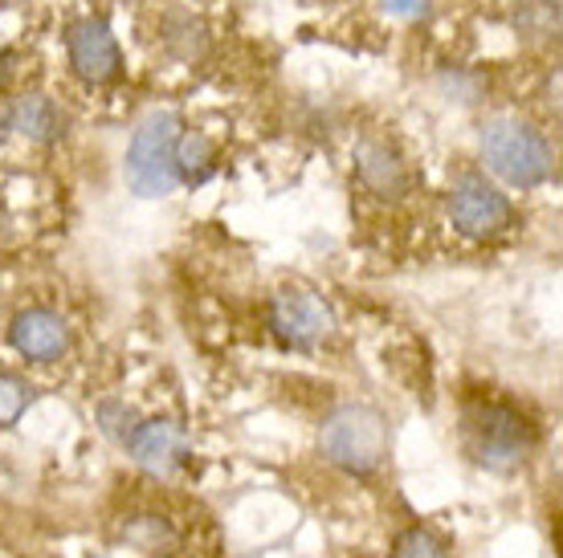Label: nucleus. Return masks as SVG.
Returning a JSON list of instances; mask_svg holds the SVG:
<instances>
[{
  "label": "nucleus",
  "instance_id": "obj_1",
  "mask_svg": "<svg viewBox=\"0 0 563 558\" xmlns=\"http://www.w3.org/2000/svg\"><path fill=\"white\" fill-rule=\"evenodd\" d=\"M457 440H462V453L478 469H486L494 477H515L522 465L536 457L539 433L515 404L490 400V395H474V400L462 404Z\"/></svg>",
  "mask_w": 563,
  "mask_h": 558
},
{
  "label": "nucleus",
  "instance_id": "obj_2",
  "mask_svg": "<svg viewBox=\"0 0 563 558\" xmlns=\"http://www.w3.org/2000/svg\"><path fill=\"white\" fill-rule=\"evenodd\" d=\"M393 424L372 404H339L319 424V453L352 477H372L388 461Z\"/></svg>",
  "mask_w": 563,
  "mask_h": 558
},
{
  "label": "nucleus",
  "instance_id": "obj_3",
  "mask_svg": "<svg viewBox=\"0 0 563 558\" xmlns=\"http://www.w3.org/2000/svg\"><path fill=\"white\" fill-rule=\"evenodd\" d=\"M478 152L494 180H503L507 188H522V192L548 183L551 168H555L551 143L531 123L510 119V114L507 119H490L482 126Z\"/></svg>",
  "mask_w": 563,
  "mask_h": 558
},
{
  "label": "nucleus",
  "instance_id": "obj_4",
  "mask_svg": "<svg viewBox=\"0 0 563 558\" xmlns=\"http://www.w3.org/2000/svg\"><path fill=\"white\" fill-rule=\"evenodd\" d=\"M180 119L172 111L147 114L128 143L123 176L128 188L143 200H164L180 188V168H176V143H180Z\"/></svg>",
  "mask_w": 563,
  "mask_h": 558
},
{
  "label": "nucleus",
  "instance_id": "obj_5",
  "mask_svg": "<svg viewBox=\"0 0 563 558\" xmlns=\"http://www.w3.org/2000/svg\"><path fill=\"white\" fill-rule=\"evenodd\" d=\"M450 221L470 241H494L515 224L510 196L482 171H462L450 188Z\"/></svg>",
  "mask_w": 563,
  "mask_h": 558
},
{
  "label": "nucleus",
  "instance_id": "obj_6",
  "mask_svg": "<svg viewBox=\"0 0 563 558\" xmlns=\"http://www.w3.org/2000/svg\"><path fill=\"white\" fill-rule=\"evenodd\" d=\"M269 331L278 335V343L295 350L319 347L323 338L335 335V310L323 293L314 290H278L269 298Z\"/></svg>",
  "mask_w": 563,
  "mask_h": 558
},
{
  "label": "nucleus",
  "instance_id": "obj_7",
  "mask_svg": "<svg viewBox=\"0 0 563 558\" xmlns=\"http://www.w3.org/2000/svg\"><path fill=\"white\" fill-rule=\"evenodd\" d=\"M66 57H70V70L86 86H107L123 70V49L114 42L107 16L95 13L70 21V29H66Z\"/></svg>",
  "mask_w": 563,
  "mask_h": 558
},
{
  "label": "nucleus",
  "instance_id": "obj_8",
  "mask_svg": "<svg viewBox=\"0 0 563 558\" xmlns=\"http://www.w3.org/2000/svg\"><path fill=\"white\" fill-rule=\"evenodd\" d=\"M123 445H128L131 461L152 477H172L188 457H192V436L184 433V424H176V420H168V416L140 420Z\"/></svg>",
  "mask_w": 563,
  "mask_h": 558
},
{
  "label": "nucleus",
  "instance_id": "obj_9",
  "mask_svg": "<svg viewBox=\"0 0 563 558\" xmlns=\"http://www.w3.org/2000/svg\"><path fill=\"white\" fill-rule=\"evenodd\" d=\"M9 343L29 364H57L70 350V322L54 306H29L9 322Z\"/></svg>",
  "mask_w": 563,
  "mask_h": 558
},
{
  "label": "nucleus",
  "instance_id": "obj_10",
  "mask_svg": "<svg viewBox=\"0 0 563 558\" xmlns=\"http://www.w3.org/2000/svg\"><path fill=\"white\" fill-rule=\"evenodd\" d=\"M355 176H360V183H364L376 200H388V204L405 200L412 188L409 164H405V155L396 152L388 140L355 143Z\"/></svg>",
  "mask_w": 563,
  "mask_h": 558
},
{
  "label": "nucleus",
  "instance_id": "obj_11",
  "mask_svg": "<svg viewBox=\"0 0 563 558\" xmlns=\"http://www.w3.org/2000/svg\"><path fill=\"white\" fill-rule=\"evenodd\" d=\"M4 126L29 143H57L66 135V114L49 94H16L4 111Z\"/></svg>",
  "mask_w": 563,
  "mask_h": 558
},
{
  "label": "nucleus",
  "instance_id": "obj_12",
  "mask_svg": "<svg viewBox=\"0 0 563 558\" xmlns=\"http://www.w3.org/2000/svg\"><path fill=\"white\" fill-rule=\"evenodd\" d=\"M393 558H453V546L424 522H412L396 534Z\"/></svg>",
  "mask_w": 563,
  "mask_h": 558
},
{
  "label": "nucleus",
  "instance_id": "obj_13",
  "mask_svg": "<svg viewBox=\"0 0 563 558\" xmlns=\"http://www.w3.org/2000/svg\"><path fill=\"white\" fill-rule=\"evenodd\" d=\"M176 168H180V183H197L205 171H212V143L200 131H180L176 143Z\"/></svg>",
  "mask_w": 563,
  "mask_h": 558
},
{
  "label": "nucleus",
  "instance_id": "obj_14",
  "mask_svg": "<svg viewBox=\"0 0 563 558\" xmlns=\"http://www.w3.org/2000/svg\"><path fill=\"white\" fill-rule=\"evenodd\" d=\"M37 400V388L29 379L13 376V371H0V428H13L16 420L25 416Z\"/></svg>",
  "mask_w": 563,
  "mask_h": 558
},
{
  "label": "nucleus",
  "instance_id": "obj_15",
  "mask_svg": "<svg viewBox=\"0 0 563 558\" xmlns=\"http://www.w3.org/2000/svg\"><path fill=\"white\" fill-rule=\"evenodd\" d=\"M128 538L135 546H143V550H159V546L168 543V526H164V517H152V514L131 517Z\"/></svg>",
  "mask_w": 563,
  "mask_h": 558
},
{
  "label": "nucleus",
  "instance_id": "obj_16",
  "mask_svg": "<svg viewBox=\"0 0 563 558\" xmlns=\"http://www.w3.org/2000/svg\"><path fill=\"white\" fill-rule=\"evenodd\" d=\"M99 424H102V433H107V436H114V440H128V433L140 424V420H135V412H131V408L114 404V400H111V404L99 408Z\"/></svg>",
  "mask_w": 563,
  "mask_h": 558
},
{
  "label": "nucleus",
  "instance_id": "obj_17",
  "mask_svg": "<svg viewBox=\"0 0 563 558\" xmlns=\"http://www.w3.org/2000/svg\"><path fill=\"white\" fill-rule=\"evenodd\" d=\"M380 9L393 16V21L417 25V21H424V16L433 13V0H380Z\"/></svg>",
  "mask_w": 563,
  "mask_h": 558
}]
</instances>
